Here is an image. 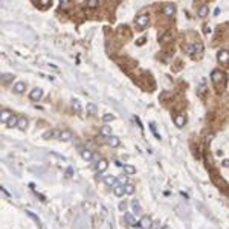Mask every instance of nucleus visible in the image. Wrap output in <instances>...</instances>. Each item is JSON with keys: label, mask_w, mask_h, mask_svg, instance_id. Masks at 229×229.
I'll use <instances>...</instances> for the list:
<instances>
[{"label": "nucleus", "mask_w": 229, "mask_h": 229, "mask_svg": "<svg viewBox=\"0 0 229 229\" xmlns=\"http://www.w3.org/2000/svg\"><path fill=\"white\" fill-rule=\"evenodd\" d=\"M174 124L177 127H183L185 125V116L183 115H176L174 116Z\"/></svg>", "instance_id": "obj_19"}, {"label": "nucleus", "mask_w": 229, "mask_h": 229, "mask_svg": "<svg viewBox=\"0 0 229 229\" xmlns=\"http://www.w3.org/2000/svg\"><path fill=\"white\" fill-rule=\"evenodd\" d=\"M145 43V38H141V40H138V44L141 46V44H144Z\"/></svg>", "instance_id": "obj_37"}, {"label": "nucleus", "mask_w": 229, "mask_h": 229, "mask_svg": "<svg viewBox=\"0 0 229 229\" xmlns=\"http://www.w3.org/2000/svg\"><path fill=\"white\" fill-rule=\"evenodd\" d=\"M106 144L107 145H110V147H113V148H116V147H119L121 145V139L118 138V136H108V138H106Z\"/></svg>", "instance_id": "obj_4"}, {"label": "nucleus", "mask_w": 229, "mask_h": 229, "mask_svg": "<svg viewBox=\"0 0 229 229\" xmlns=\"http://www.w3.org/2000/svg\"><path fill=\"white\" fill-rule=\"evenodd\" d=\"M151 229H162V225H160V222H153V225H151Z\"/></svg>", "instance_id": "obj_32"}, {"label": "nucleus", "mask_w": 229, "mask_h": 229, "mask_svg": "<svg viewBox=\"0 0 229 229\" xmlns=\"http://www.w3.org/2000/svg\"><path fill=\"white\" fill-rule=\"evenodd\" d=\"M101 135H103L104 138H108V136H112V127H108V125H104V127L101 128Z\"/></svg>", "instance_id": "obj_22"}, {"label": "nucleus", "mask_w": 229, "mask_h": 229, "mask_svg": "<svg viewBox=\"0 0 229 229\" xmlns=\"http://www.w3.org/2000/svg\"><path fill=\"white\" fill-rule=\"evenodd\" d=\"M60 135H61V131H58V130H49V131L43 133V139H53V138L60 139Z\"/></svg>", "instance_id": "obj_8"}, {"label": "nucleus", "mask_w": 229, "mask_h": 229, "mask_svg": "<svg viewBox=\"0 0 229 229\" xmlns=\"http://www.w3.org/2000/svg\"><path fill=\"white\" fill-rule=\"evenodd\" d=\"M51 0H40V5H49Z\"/></svg>", "instance_id": "obj_34"}, {"label": "nucleus", "mask_w": 229, "mask_h": 229, "mask_svg": "<svg viewBox=\"0 0 229 229\" xmlns=\"http://www.w3.org/2000/svg\"><path fill=\"white\" fill-rule=\"evenodd\" d=\"M135 25H136L138 28L144 29V28L148 25V16H147V14H142V16H139V17H136V20H135Z\"/></svg>", "instance_id": "obj_1"}, {"label": "nucleus", "mask_w": 229, "mask_h": 229, "mask_svg": "<svg viewBox=\"0 0 229 229\" xmlns=\"http://www.w3.org/2000/svg\"><path fill=\"white\" fill-rule=\"evenodd\" d=\"M107 168H108V162H107L106 159H99L98 163H96V171L98 173H104Z\"/></svg>", "instance_id": "obj_11"}, {"label": "nucleus", "mask_w": 229, "mask_h": 229, "mask_svg": "<svg viewBox=\"0 0 229 229\" xmlns=\"http://www.w3.org/2000/svg\"><path fill=\"white\" fill-rule=\"evenodd\" d=\"M217 60H218V63H222V64L229 63V52L228 51H220L218 55H217Z\"/></svg>", "instance_id": "obj_10"}, {"label": "nucleus", "mask_w": 229, "mask_h": 229, "mask_svg": "<svg viewBox=\"0 0 229 229\" xmlns=\"http://www.w3.org/2000/svg\"><path fill=\"white\" fill-rule=\"evenodd\" d=\"M26 214H28V215H29V217H31V218H32V220L35 222L37 225H40V220H38V217H37V215H34V212H31V211H26Z\"/></svg>", "instance_id": "obj_31"}, {"label": "nucleus", "mask_w": 229, "mask_h": 229, "mask_svg": "<svg viewBox=\"0 0 229 229\" xmlns=\"http://www.w3.org/2000/svg\"><path fill=\"white\" fill-rule=\"evenodd\" d=\"M124 188H125V194H128V195L135 194V185H131V183H127Z\"/></svg>", "instance_id": "obj_26"}, {"label": "nucleus", "mask_w": 229, "mask_h": 229, "mask_svg": "<svg viewBox=\"0 0 229 229\" xmlns=\"http://www.w3.org/2000/svg\"><path fill=\"white\" fill-rule=\"evenodd\" d=\"M96 110H98V108H96L95 104H92V103L87 104V113H90V115H96Z\"/></svg>", "instance_id": "obj_28"}, {"label": "nucleus", "mask_w": 229, "mask_h": 229, "mask_svg": "<svg viewBox=\"0 0 229 229\" xmlns=\"http://www.w3.org/2000/svg\"><path fill=\"white\" fill-rule=\"evenodd\" d=\"M12 90L16 92V93H23L25 90H26V83H23V81H18V83H16L14 84V87H12Z\"/></svg>", "instance_id": "obj_14"}, {"label": "nucleus", "mask_w": 229, "mask_h": 229, "mask_svg": "<svg viewBox=\"0 0 229 229\" xmlns=\"http://www.w3.org/2000/svg\"><path fill=\"white\" fill-rule=\"evenodd\" d=\"M124 171H125V174H135L136 173V168L133 165H130V163H125L124 165Z\"/></svg>", "instance_id": "obj_21"}, {"label": "nucleus", "mask_w": 229, "mask_h": 229, "mask_svg": "<svg viewBox=\"0 0 229 229\" xmlns=\"http://www.w3.org/2000/svg\"><path fill=\"white\" fill-rule=\"evenodd\" d=\"M103 121H104V122H112V121H115V116H113L112 113H106V115L103 116Z\"/></svg>", "instance_id": "obj_29"}, {"label": "nucleus", "mask_w": 229, "mask_h": 229, "mask_svg": "<svg viewBox=\"0 0 229 229\" xmlns=\"http://www.w3.org/2000/svg\"><path fill=\"white\" fill-rule=\"evenodd\" d=\"M125 209H127V202H121L119 203V211L125 212Z\"/></svg>", "instance_id": "obj_33"}, {"label": "nucleus", "mask_w": 229, "mask_h": 229, "mask_svg": "<svg viewBox=\"0 0 229 229\" xmlns=\"http://www.w3.org/2000/svg\"><path fill=\"white\" fill-rule=\"evenodd\" d=\"M16 76L12 75V73H2V81L6 84V83H11L12 80H14Z\"/></svg>", "instance_id": "obj_20"}, {"label": "nucleus", "mask_w": 229, "mask_h": 229, "mask_svg": "<svg viewBox=\"0 0 229 229\" xmlns=\"http://www.w3.org/2000/svg\"><path fill=\"white\" fill-rule=\"evenodd\" d=\"M124 220H125L130 226H139V222L136 220V217H135L131 212H125V214H124Z\"/></svg>", "instance_id": "obj_2"}, {"label": "nucleus", "mask_w": 229, "mask_h": 229, "mask_svg": "<svg viewBox=\"0 0 229 229\" xmlns=\"http://www.w3.org/2000/svg\"><path fill=\"white\" fill-rule=\"evenodd\" d=\"M162 229H170L168 226H162Z\"/></svg>", "instance_id": "obj_38"}, {"label": "nucleus", "mask_w": 229, "mask_h": 229, "mask_svg": "<svg viewBox=\"0 0 229 229\" xmlns=\"http://www.w3.org/2000/svg\"><path fill=\"white\" fill-rule=\"evenodd\" d=\"M223 167L229 168V160H228V159H226V160H223Z\"/></svg>", "instance_id": "obj_36"}, {"label": "nucleus", "mask_w": 229, "mask_h": 229, "mask_svg": "<svg viewBox=\"0 0 229 229\" xmlns=\"http://www.w3.org/2000/svg\"><path fill=\"white\" fill-rule=\"evenodd\" d=\"M131 209L135 214H141L142 212V208H141V203H139V200H133L131 202Z\"/></svg>", "instance_id": "obj_18"}, {"label": "nucleus", "mask_w": 229, "mask_h": 229, "mask_svg": "<svg viewBox=\"0 0 229 229\" xmlns=\"http://www.w3.org/2000/svg\"><path fill=\"white\" fill-rule=\"evenodd\" d=\"M73 139V135H72L71 130H63L61 135H60V141H64V142H69Z\"/></svg>", "instance_id": "obj_12"}, {"label": "nucleus", "mask_w": 229, "mask_h": 229, "mask_svg": "<svg viewBox=\"0 0 229 229\" xmlns=\"http://www.w3.org/2000/svg\"><path fill=\"white\" fill-rule=\"evenodd\" d=\"M6 125H8V127H11V128H12V127H17V125H18V118L16 116V115H12V118L8 121Z\"/></svg>", "instance_id": "obj_24"}, {"label": "nucleus", "mask_w": 229, "mask_h": 229, "mask_svg": "<svg viewBox=\"0 0 229 229\" xmlns=\"http://www.w3.org/2000/svg\"><path fill=\"white\" fill-rule=\"evenodd\" d=\"M163 14H165V16H168V17H173V16L176 14V6H174L173 3L165 5V6H163Z\"/></svg>", "instance_id": "obj_7"}, {"label": "nucleus", "mask_w": 229, "mask_h": 229, "mask_svg": "<svg viewBox=\"0 0 229 229\" xmlns=\"http://www.w3.org/2000/svg\"><path fill=\"white\" fill-rule=\"evenodd\" d=\"M17 128H20L21 131H25V130L28 128V119H26L25 116L18 118V125H17Z\"/></svg>", "instance_id": "obj_16"}, {"label": "nucleus", "mask_w": 229, "mask_h": 229, "mask_svg": "<svg viewBox=\"0 0 229 229\" xmlns=\"http://www.w3.org/2000/svg\"><path fill=\"white\" fill-rule=\"evenodd\" d=\"M72 107H73V110H75V112H78V113L81 112V104H80V101H78V99H73V101H72Z\"/></svg>", "instance_id": "obj_27"}, {"label": "nucleus", "mask_w": 229, "mask_h": 229, "mask_svg": "<svg viewBox=\"0 0 229 229\" xmlns=\"http://www.w3.org/2000/svg\"><path fill=\"white\" fill-rule=\"evenodd\" d=\"M12 115H14V113H12L11 110H2V113H0V121L3 124H8V121L12 118Z\"/></svg>", "instance_id": "obj_9"}, {"label": "nucleus", "mask_w": 229, "mask_h": 229, "mask_svg": "<svg viewBox=\"0 0 229 229\" xmlns=\"http://www.w3.org/2000/svg\"><path fill=\"white\" fill-rule=\"evenodd\" d=\"M151 225H153V220L148 215H144L141 220H139V226L142 229H151Z\"/></svg>", "instance_id": "obj_3"}, {"label": "nucleus", "mask_w": 229, "mask_h": 229, "mask_svg": "<svg viewBox=\"0 0 229 229\" xmlns=\"http://www.w3.org/2000/svg\"><path fill=\"white\" fill-rule=\"evenodd\" d=\"M205 34H211V28H209V26L205 28Z\"/></svg>", "instance_id": "obj_35"}, {"label": "nucleus", "mask_w": 229, "mask_h": 229, "mask_svg": "<svg viewBox=\"0 0 229 229\" xmlns=\"http://www.w3.org/2000/svg\"><path fill=\"white\" fill-rule=\"evenodd\" d=\"M81 158L84 159V160H87V162H90V160H93V153L90 151V150H83L81 151Z\"/></svg>", "instance_id": "obj_17"}, {"label": "nucleus", "mask_w": 229, "mask_h": 229, "mask_svg": "<svg viewBox=\"0 0 229 229\" xmlns=\"http://www.w3.org/2000/svg\"><path fill=\"white\" fill-rule=\"evenodd\" d=\"M211 78H212V81H214V84H215V87H218V84H220V81H222V78H223V73L220 71H212L211 73Z\"/></svg>", "instance_id": "obj_6"}, {"label": "nucleus", "mask_w": 229, "mask_h": 229, "mask_svg": "<svg viewBox=\"0 0 229 229\" xmlns=\"http://www.w3.org/2000/svg\"><path fill=\"white\" fill-rule=\"evenodd\" d=\"M113 194H115L116 197H122L124 194H125V188H124V185H121V183H116V185L113 186Z\"/></svg>", "instance_id": "obj_13"}, {"label": "nucleus", "mask_w": 229, "mask_h": 229, "mask_svg": "<svg viewBox=\"0 0 229 229\" xmlns=\"http://www.w3.org/2000/svg\"><path fill=\"white\" fill-rule=\"evenodd\" d=\"M208 14H209V8L208 6H202L199 9V17H208Z\"/></svg>", "instance_id": "obj_23"}, {"label": "nucleus", "mask_w": 229, "mask_h": 229, "mask_svg": "<svg viewBox=\"0 0 229 229\" xmlns=\"http://www.w3.org/2000/svg\"><path fill=\"white\" fill-rule=\"evenodd\" d=\"M86 5H87V8H90V9H95L99 5V2L98 0H86Z\"/></svg>", "instance_id": "obj_25"}, {"label": "nucleus", "mask_w": 229, "mask_h": 229, "mask_svg": "<svg viewBox=\"0 0 229 229\" xmlns=\"http://www.w3.org/2000/svg\"><path fill=\"white\" fill-rule=\"evenodd\" d=\"M103 180H104V183H106L107 186H112V188H113V186L118 183V179H116L115 176H104V179H103Z\"/></svg>", "instance_id": "obj_15"}, {"label": "nucleus", "mask_w": 229, "mask_h": 229, "mask_svg": "<svg viewBox=\"0 0 229 229\" xmlns=\"http://www.w3.org/2000/svg\"><path fill=\"white\" fill-rule=\"evenodd\" d=\"M118 183H121V185H124V186H125V185L128 183V177L125 176V174H124V176H121L119 179H118Z\"/></svg>", "instance_id": "obj_30"}, {"label": "nucleus", "mask_w": 229, "mask_h": 229, "mask_svg": "<svg viewBox=\"0 0 229 229\" xmlns=\"http://www.w3.org/2000/svg\"><path fill=\"white\" fill-rule=\"evenodd\" d=\"M41 96H43V90H41L40 87H35L34 90H31V93H29V98H31L32 101L41 99Z\"/></svg>", "instance_id": "obj_5"}]
</instances>
